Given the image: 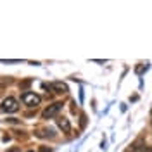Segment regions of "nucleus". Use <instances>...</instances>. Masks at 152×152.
Instances as JSON below:
<instances>
[{
    "mask_svg": "<svg viewBox=\"0 0 152 152\" xmlns=\"http://www.w3.org/2000/svg\"><path fill=\"white\" fill-rule=\"evenodd\" d=\"M142 152H152V147H143Z\"/></svg>",
    "mask_w": 152,
    "mask_h": 152,
    "instance_id": "obj_11",
    "label": "nucleus"
},
{
    "mask_svg": "<svg viewBox=\"0 0 152 152\" xmlns=\"http://www.w3.org/2000/svg\"><path fill=\"white\" fill-rule=\"evenodd\" d=\"M40 152H52V149H48V147H40Z\"/></svg>",
    "mask_w": 152,
    "mask_h": 152,
    "instance_id": "obj_10",
    "label": "nucleus"
},
{
    "mask_svg": "<svg viewBox=\"0 0 152 152\" xmlns=\"http://www.w3.org/2000/svg\"><path fill=\"white\" fill-rule=\"evenodd\" d=\"M61 109H62V102H56V104L48 105L47 109L42 113V118H43V119H50V118H54Z\"/></svg>",
    "mask_w": 152,
    "mask_h": 152,
    "instance_id": "obj_3",
    "label": "nucleus"
},
{
    "mask_svg": "<svg viewBox=\"0 0 152 152\" xmlns=\"http://www.w3.org/2000/svg\"><path fill=\"white\" fill-rule=\"evenodd\" d=\"M9 152H19V149H12V151H9Z\"/></svg>",
    "mask_w": 152,
    "mask_h": 152,
    "instance_id": "obj_12",
    "label": "nucleus"
},
{
    "mask_svg": "<svg viewBox=\"0 0 152 152\" xmlns=\"http://www.w3.org/2000/svg\"><path fill=\"white\" fill-rule=\"evenodd\" d=\"M21 100L24 102V105H28V107H37L42 102V97L37 94H33V92H24V94L21 95Z\"/></svg>",
    "mask_w": 152,
    "mask_h": 152,
    "instance_id": "obj_1",
    "label": "nucleus"
},
{
    "mask_svg": "<svg viewBox=\"0 0 152 152\" xmlns=\"http://www.w3.org/2000/svg\"><path fill=\"white\" fill-rule=\"evenodd\" d=\"M57 126H59L64 133H71V123H69L67 118H59V119H57Z\"/></svg>",
    "mask_w": 152,
    "mask_h": 152,
    "instance_id": "obj_5",
    "label": "nucleus"
},
{
    "mask_svg": "<svg viewBox=\"0 0 152 152\" xmlns=\"http://www.w3.org/2000/svg\"><path fill=\"white\" fill-rule=\"evenodd\" d=\"M31 85V80H24V81H21V88H28V86Z\"/></svg>",
    "mask_w": 152,
    "mask_h": 152,
    "instance_id": "obj_7",
    "label": "nucleus"
},
{
    "mask_svg": "<svg viewBox=\"0 0 152 152\" xmlns=\"http://www.w3.org/2000/svg\"><path fill=\"white\" fill-rule=\"evenodd\" d=\"M85 124H86V116L81 114V126H85Z\"/></svg>",
    "mask_w": 152,
    "mask_h": 152,
    "instance_id": "obj_9",
    "label": "nucleus"
},
{
    "mask_svg": "<svg viewBox=\"0 0 152 152\" xmlns=\"http://www.w3.org/2000/svg\"><path fill=\"white\" fill-rule=\"evenodd\" d=\"M48 88H52L56 94H66V92H67V85H66V83H62V81H54Z\"/></svg>",
    "mask_w": 152,
    "mask_h": 152,
    "instance_id": "obj_4",
    "label": "nucleus"
},
{
    "mask_svg": "<svg viewBox=\"0 0 152 152\" xmlns=\"http://www.w3.org/2000/svg\"><path fill=\"white\" fill-rule=\"evenodd\" d=\"M28 152H35V151H28Z\"/></svg>",
    "mask_w": 152,
    "mask_h": 152,
    "instance_id": "obj_13",
    "label": "nucleus"
},
{
    "mask_svg": "<svg viewBox=\"0 0 152 152\" xmlns=\"http://www.w3.org/2000/svg\"><path fill=\"white\" fill-rule=\"evenodd\" d=\"M145 69H147V66H138V67H137V75H142Z\"/></svg>",
    "mask_w": 152,
    "mask_h": 152,
    "instance_id": "obj_8",
    "label": "nucleus"
},
{
    "mask_svg": "<svg viewBox=\"0 0 152 152\" xmlns=\"http://www.w3.org/2000/svg\"><path fill=\"white\" fill-rule=\"evenodd\" d=\"M52 135H54V133H52V130H47V128H45V130H40V132L37 133V137H40V138H45V137H52Z\"/></svg>",
    "mask_w": 152,
    "mask_h": 152,
    "instance_id": "obj_6",
    "label": "nucleus"
},
{
    "mask_svg": "<svg viewBox=\"0 0 152 152\" xmlns=\"http://www.w3.org/2000/svg\"><path fill=\"white\" fill-rule=\"evenodd\" d=\"M0 109H2L4 113H16V111L19 109V104H18V100H16L14 97H7V99H4Z\"/></svg>",
    "mask_w": 152,
    "mask_h": 152,
    "instance_id": "obj_2",
    "label": "nucleus"
}]
</instances>
